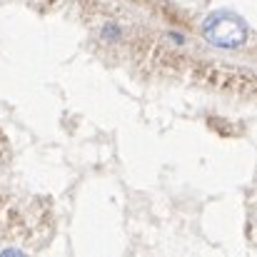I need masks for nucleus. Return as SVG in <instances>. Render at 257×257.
<instances>
[{"label":"nucleus","mask_w":257,"mask_h":257,"mask_svg":"<svg viewBox=\"0 0 257 257\" xmlns=\"http://www.w3.org/2000/svg\"><path fill=\"white\" fill-rule=\"evenodd\" d=\"M202 30L205 38L217 48H240L247 40V25L235 15H210Z\"/></svg>","instance_id":"f257e3e1"},{"label":"nucleus","mask_w":257,"mask_h":257,"mask_svg":"<svg viewBox=\"0 0 257 257\" xmlns=\"http://www.w3.org/2000/svg\"><path fill=\"white\" fill-rule=\"evenodd\" d=\"M100 38L107 40V43H117V40L122 38V28H120L117 23H107V25L100 28Z\"/></svg>","instance_id":"f03ea898"}]
</instances>
